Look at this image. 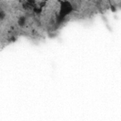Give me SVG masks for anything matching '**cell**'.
<instances>
[{
	"mask_svg": "<svg viewBox=\"0 0 121 121\" xmlns=\"http://www.w3.org/2000/svg\"><path fill=\"white\" fill-rule=\"evenodd\" d=\"M17 24H18V26H21V27H23V26H26V16H20L19 18H18V21H17Z\"/></svg>",
	"mask_w": 121,
	"mask_h": 121,
	"instance_id": "2",
	"label": "cell"
},
{
	"mask_svg": "<svg viewBox=\"0 0 121 121\" xmlns=\"http://www.w3.org/2000/svg\"><path fill=\"white\" fill-rule=\"evenodd\" d=\"M5 15H6V13L4 12V10H1V11H0V19L3 20V19L5 18Z\"/></svg>",
	"mask_w": 121,
	"mask_h": 121,
	"instance_id": "4",
	"label": "cell"
},
{
	"mask_svg": "<svg viewBox=\"0 0 121 121\" xmlns=\"http://www.w3.org/2000/svg\"><path fill=\"white\" fill-rule=\"evenodd\" d=\"M33 11H34L35 13H37V14H40V13L42 12V8H40V7H35V8H33Z\"/></svg>",
	"mask_w": 121,
	"mask_h": 121,
	"instance_id": "3",
	"label": "cell"
},
{
	"mask_svg": "<svg viewBox=\"0 0 121 121\" xmlns=\"http://www.w3.org/2000/svg\"><path fill=\"white\" fill-rule=\"evenodd\" d=\"M73 5L69 0H62L60 2V11L59 14L57 15V19H56V23L57 24H61L67 15H69L72 11H73Z\"/></svg>",
	"mask_w": 121,
	"mask_h": 121,
	"instance_id": "1",
	"label": "cell"
}]
</instances>
